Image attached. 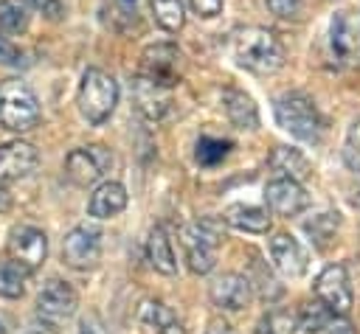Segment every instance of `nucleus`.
Segmentation results:
<instances>
[{
    "label": "nucleus",
    "instance_id": "f257e3e1",
    "mask_svg": "<svg viewBox=\"0 0 360 334\" xmlns=\"http://www.w3.org/2000/svg\"><path fill=\"white\" fill-rule=\"evenodd\" d=\"M233 56L236 65L256 73V76H270L276 70L284 67V48L276 39L273 31L262 28V25H250L242 28L233 36Z\"/></svg>",
    "mask_w": 360,
    "mask_h": 334
},
{
    "label": "nucleus",
    "instance_id": "f03ea898",
    "mask_svg": "<svg viewBox=\"0 0 360 334\" xmlns=\"http://www.w3.org/2000/svg\"><path fill=\"white\" fill-rule=\"evenodd\" d=\"M273 112H276V123L290 138H295L301 143H321L326 123H323L318 107L307 95H301V93H284L281 98H276Z\"/></svg>",
    "mask_w": 360,
    "mask_h": 334
},
{
    "label": "nucleus",
    "instance_id": "7ed1b4c3",
    "mask_svg": "<svg viewBox=\"0 0 360 334\" xmlns=\"http://www.w3.org/2000/svg\"><path fill=\"white\" fill-rule=\"evenodd\" d=\"M76 104H79V112L90 123H96V126L104 123L118 104V81L98 67H87L82 76V84H79Z\"/></svg>",
    "mask_w": 360,
    "mask_h": 334
},
{
    "label": "nucleus",
    "instance_id": "20e7f679",
    "mask_svg": "<svg viewBox=\"0 0 360 334\" xmlns=\"http://www.w3.org/2000/svg\"><path fill=\"white\" fill-rule=\"evenodd\" d=\"M0 123L11 132H28L39 123V101L25 81L6 79L0 84Z\"/></svg>",
    "mask_w": 360,
    "mask_h": 334
},
{
    "label": "nucleus",
    "instance_id": "39448f33",
    "mask_svg": "<svg viewBox=\"0 0 360 334\" xmlns=\"http://www.w3.org/2000/svg\"><path fill=\"white\" fill-rule=\"evenodd\" d=\"M180 244L186 253V264L194 275H205L217 264V247H219V233L211 219L191 222L180 227Z\"/></svg>",
    "mask_w": 360,
    "mask_h": 334
},
{
    "label": "nucleus",
    "instance_id": "423d86ee",
    "mask_svg": "<svg viewBox=\"0 0 360 334\" xmlns=\"http://www.w3.org/2000/svg\"><path fill=\"white\" fill-rule=\"evenodd\" d=\"M112 166V154L107 146H82V149H73L68 157H65V174L73 185L79 188H87V185H96Z\"/></svg>",
    "mask_w": 360,
    "mask_h": 334
},
{
    "label": "nucleus",
    "instance_id": "0eeeda50",
    "mask_svg": "<svg viewBox=\"0 0 360 334\" xmlns=\"http://www.w3.org/2000/svg\"><path fill=\"white\" fill-rule=\"evenodd\" d=\"M8 258L25 269L28 275L37 272L42 264H45V255H48V236L39 230V227H31V225H17L11 227L8 233Z\"/></svg>",
    "mask_w": 360,
    "mask_h": 334
},
{
    "label": "nucleus",
    "instance_id": "6e6552de",
    "mask_svg": "<svg viewBox=\"0 0 360 334\" xmlns=\"http://www.w3.org/2000/svg\"><path fill=\"white\" fill-rule=\"evenodd\" d=\"M315 298L332 312V314H340L346 317L352 312V283H349V275H346V267L343 264H329L321 269V275L315 278Z\"/></svg>",
    "mask_w": 360,
    "mask_h": 334
},
{
    "label": "nucleus",
    "instance_id": "1a4fd4ad",
    "mask_svg": "<svg viewBox=\"0 0 360 334\" xmlns=\"http://www.w3.org/2000/svg\"><path fill=\"white\" fill-rule=\"evenodd\" d=\"M329 48L340 65H360V11H338L332 17Z\"/></svg>",
    "mask_w": 360,
    "mask_h": 334
},
{
    "label": "nucleus",
    "instance_id": "9d476101",
    "mask_svg": "<svg viewBox=\"0 0 360 334\" xmlns=\"http://www.w3.org/2000/svg\"><path fill=\"white\" fill-rule=\"evenodd\" d=\"M101 258V230L90 225H76L62 241V261L73 269H90Z\"/></svg>",
    "mask_w": 360,
    "mask_h": 334
},
{
    "label": "nucleus",
    "instance_id": "9b49d317",
    "mask_svg": "<svg viewBox=\"0 0 360 334\" xmlns=\"http://www.w3.org/2000/svg\"><path fill=\"white\" fill-rule=\"evenodd\" d=\"M79 306V295L76 289L62 281V278H51L42 283L39 295H37V314L48 323H62L68 320Z\"/></svg>",
    "mask_w": 360,
    "mask_h": 334
},
{
    "label": "nucleus",
    "instance_id": "f8f14e48",
    "mask_svg": "<svg viewBox=\"0 0 360 334\" xmlns=\"http://www.w3.org/2000/svg\"><path fill=\"white\" fill-rule=\"evenodd\" d=\"M264 199H267V208L278 216H298L301 211L309 208V196L304 191V185L287 174H278L267 182L264 188Z\"/></svg>",
    "mask_w": 360,
    "mask_h": 334
},
{
    "label": "nucleus",
    "instance_id": "ddd939ff",
    "mask_svg": "<svg viewBox=\"0 0 360 334\" xmlns=\"http://www.w3.org/2000/svg\"><path fill=\"white\" fill-rule=\"evenodd\" d=\"M267 250H270V264H273V269H276L281 278L295 281V278H301V275L307 272V267H309L307 250H304L301 241H298L295 236H290V233H276V236L270 239Z\"/></svg>",
    "mask_w": 360,
    "mask_h": 334
},
{
    "label": "nucleus",
    "instance_id": "4468645a",
    "mask_svg": "<svg viewBox=\"0 0 360 334\" xmlns=\"http://www.w3.org/2000/svg\"><path fill=\"white\" fill-rule=\"evenodd\" d=\"M132 104L146 121H160L172 107V87L141 73L132 79Z\"/></svg>",
    "mask_w": 360,
    "mask_h": 334
},
{
    "label": "nucleus",
    "instance_id": "2eb2a0df",
    "mask_svg": "<svg viewBox=\"0 0 360 334\" xmlns=\"http://www.w3.org/2000/svg\"><path fill=\"white\" fill-rule=\"evenodd\" d=\"M211 303L225 309V312H239L250 303L253 298V289H250V278L248 275H239V272H222L219 278L211 281Z\"/></svg>",
    "mask_w": 360,
    "mask_h": 334
},
{
    "label": "nucleus",
    "instance_id": "dca6fc26",
    "mask_svg": "<svg viewBox=\"0 0 360 334\" xmlns=\"http://www.w3.org/2000/svg\"><path fill=\"white\" fill-rule=\"evenodd\" d=\"M177 67H180V51L172 42L149 45L141 53V73L166 87H172L177 81Z\"/></svg>",
    "mask_w": 360,
    "mask_h": 334
},
{
    "label": "nucleus",
    "instance_id": "f3484780",
    "mask_svg": "<svg viewBox=\"0 0 360 334\" xmlns=\"http://www.w3.org/2000/svg\"><path fill=\"white\" fill-rule=\"evenodd\" d=\"M39 163V152L28 140H8L0 146V180L14 182L28 177Z\"/></svg>",
    "mask_w": 360,
    "mask_h": 334
},
{
    "label": "nucleus",
    "instance_id": "a211bd4d",
    "mask_svg": "<svg viewBox=\"0 0 360 334\" xmlns=\"http://www.w3.org/2000/svg\"><path fill=\"white\" fill-rule=\"evenodd\" d=\"M138 328H141V334H183L180 320L160 300H143L141 303V309H138Z\"/></svg>",
    "mask_w": 360,
    "mask_h": 334
},
{
    "label": "nucleus",
    "instance_id": "6ab92c4d",
    "mask_svg": "<svg viewBox=\"0 0 360 334\" xmlns=\"http://www.w3.org/2000/svg\"><path fill=\"white\" fill-rule=\"evenodd\" d=\"M124 208H127V188L121 182H115V180L101 182L90 194V202H87V213L96 216V219H112Z\"/></svg>",
    "mask_w": 360,
    "mask_h": 334
},
{
    "label": "nucleus",
    "instance_id": "aec40b11",
    "mask_svg": "<svg viewBox=\"0 0 360 334\" xmlns=\"http://www.w3.org/2000/svg\"><path fill=\"white\" fill-rule=\"evenodd\" d=\"M225 222L242 233H267L270 230V211L250 202H233L225 208Z\"/></svg>",
    "mask_w": 360,
    "mask_h": 334
},
{
    "label": "nucleus",
    "instance_id": "412c9836",
    "mask_svg": "<svg viewBox=\"0 0 360 334\" xmlns=\"http://www.w3.org/2000/svg\"><path fill=\"white\" fill-rule=\"evenodd\" d=\"M222 107H225V115L228 121L236 126V129H256L259 126V109L253 104V98L242 90H225L222 93Z\"/></svg>",
    "mask_w": 360,
    "mask_h": 334
},
{
    "label": "nucleus",
    "instance_id": "4be33fe9",
    "mask_svg": "<svg viewBox=\"0 0 360 334\" xmlns=\"http://www.w3.org/2000/svg\"><path fill=\"white\" fill-rule=\"evenodd\" d=\"M146 261H149L152 269H158L160 275H174V272H177L172 239H169V233H166L160 225H155V227L149 230V239H146Z\"/></svg>",
    "mask_w": 360,
    "mask_h": 334
},
{
    "label": "nucleus",
    "instance_id": "5701e85b",
    "mask_svg": "<svg viewBox=\"0 0 360 334\" xmlns=\"http://www.w3.org/2000/svg\"><path fill=\"white\" fill-rule=\"evenodd\" d=\"M152 14L158 20V25L163 31H180L186 22V11H183V0H149Z\"/></svg>",
    "mask_w": 360,
    "mask_h": 334
},
{
    "label": "nucleus",
    "instance_id": "b1692460",
    "mask_svg": "<svg viewBox=\"0 0 360 334\" xmlns=\"http://www.w3.org/2000/svg\"><path fill=\"white\" fill-rule=\"evenodd\" d=\"M25 278L28 272L20 269L11 258L8 261H0V298H22L25 292Z\"/></svg>",
    "mask_w": 360,
    "mask_h": 334
},
{
    "label": "nucleus",
    "instance_id": "393cba45",
    "mask_svg": "<svg viewBox=\"0 0 360 334\" xmlns=\"http://www.w3.org/2000/svg\"><path fill=\"white\" fill-rule=\"evenodd\" d=\"M270 166H273L278 174H287V177H292V180H298V177H304V174L309 171L304 154H298L295 149H287V146L276 149V154L270 157Z\"/></svg>",
    "mask_w": 360,
    "mask_h": 334
},
{
    "label": "nucleus",
    "instance_id": "a878e982",
    "mask_svg": "<svg viewBox=\"0 0 360 334\" xmlns=\"http://www.w3.org/2000/svg\"><path fill=\"white\" fill-rule=\"evenodd\" d=\"M0 28L8 34H22L28 28V8L22 0H0Z\"/></svg>",
    "mask_w": 360,
    "mask_h": 334
},
{
    "label": "nucleus",
    "instance_id": "bb28decb",
    "mask_svg": "<svg viewBox=\"0 0 360 334\" xmlns=\"http://www.w3.org/2000/svg\"><path fill=\"white\" fill-rule=\"evenodd\" d=\"M231 146H233L231 140L202 135V138L197 140V152H194V157H197V163H200V166H217V163H222V160L228 157Z\"/></svg>",
    "mask_w": 360,
    "mask_h": 334
},
{
    "label": "nucleus",
    "instance_id": "cd10ccee",
    "mask_svg": "<svg viewBox=\"0 0 360 334\" xmlns=\"http://www.w3.org/2000/svg\"><path fill=\"white\" fill-rule=\"evenodd\" d=\"M338 225H340V213H338V211H323V213L312 216V222H307L304 227H307V233L315 239L318 247H326V241L335 239Z\"/></svg>",
    "mask_w": 360,
    "mask_h": 334
},
{
    "label": "nucleus",
    "instance_id": "c85d7f7f",
    "mask_svg": "<svg viewBox=\"0 0 360 334\" xmlns=\"http://www.w3.org/2000/svg\"><path fill=\"white\" fill-rule=\"evenodd\" d=\"M295 328H298V320H295L292 312H287V309H273V312H267V314L259 320L256 334H295Z\"/></svg>",
    "mask_w": 360,
    "mask_h": 334
},
{
    "label": "nucleus",
    "instance_id": "c756f323",
    "mask_svg": "<svg viewBox=\"0 0 360 334\" xmlns=\"http://www.w3.org/2000/svg\"><path fill=\"white\" fill-rule=\"evenodd\" d=\"M329 317H332V312L318 300V303H307L295 320H298V328H304L307 334H315V331H318Z\"/></svg>",
    "mask_w": 360,
    "mask_h": 334
},
{
    "label": "nucleus",
    "instance_id": "7c9ffc66",
    "mask_svg": "<svg viewBox=\"0 0 360 334\" xmlns=\"http://www.w3.org/2000/svg\"><path fill=\"white\" fill-rule=\"evenodd\" d=\"M343 163L360 174V118L349 126L346 140H343Z\"/></svg>",
    "mask_w": 360,
    "mask_h": 334
},
{
    "label": "nucleus",
    "instance_id": "2f4dec72",
    "mask_svg": "<svg viewBox=\"0 0 360 334\" xmlns=\"http://www.w3.org/2000/svg\"><path fill=\"white\" fill-rule=\"evenodd\" d=\"M31 6L45 17V20H62V14H65V6H62V0H31Z\"/></svg>",
    "mask_w": 360,
    "mask_h": 334
},
{
    "label": "nucleus",
    "instance_id": "473e14b6",
    "mask_svg": "<svg viewBox=\"0 0 360 334\" xmlns=\"http://www.w3.org/2000/svg\"><path fill=\"white\" fill-rule=\"evenodd\" d=\"M315 334H354V326L346 320V317H340V314H332Z\"/></svg>",
    "mask_w": 360,
    "mask_h": 334
},
{
    "label": "nucleus",
    "instance_id": "72a5a7b5",
    "mask_svg": "<svg viewBox=\"0 0 360 334\" xmlns=\"http://www.w3.org/2000/svg\"><path fill=\"white\" fill-rule=\"evenodd\" d=\"M301 6H304V0H267V8L276 14V17H295L298 11H301Z\"/></svg>",
    "mask_w": 360,
    "mask_h": 334
},
{
    "label": "nucleus",
    "instance_id": "f704fd0d",
    "mask_svg": "<svg viewBox=\"0 0 360 334\" xmlns=\"http://www.w3.org/2000/svg\"><path fill=\"white\" fill-rule=\"evenodd\" d=\"M79 334H107V326H104V320L96 312H87L79 320Z\"/></svg>",
    "mask_w": 360,
    "mask_h": 334
},
{
    "label": "nucleus",
    "instance_id": "c9c22d12",
    "mask_svg": "<svg viewBox=\"0 0 360 334\" xmlns=\"http://www.w3.org/2000/svg\"><path fill=\"white\" fill-rule=\"evenodd\" d=\"M188 6H191L194 14H200L205 20H211L222 11V0H188Z\"/></svg>",
    "mask_w": 360,
    "mask_h": 334
},
{
    "label": "nucleus",
    "instance_id": "e433bc0d",
    "mask_svg": "<svg viewBox=\"0 0 360 334\" xmlns=\"http://www.w3.org/2000/svg\"><path fill=\"white\" fill-rule=\"evenodd\" d=\"M0 65H20V51L6 36H0Z\"/></svg>",
    "mask_w": 360,
    "mask_h": 334
},
{
    "label": "nucleus",
    "instance_id": "4c0bfd02",
    "mask_svg": "<svg viewBox=\"0 0 360 334\" xmlns=\"http://www.w3.org/2000/svg\"><path fill=\"white\" fill-rule=\"evenodd\" d=\"M205 334H236V328L231 326V323H225V320H211L208 323V328H205Z\"/></svg>",
    "mask_w": 360,
    "mask_h": 334
},
{
    "label": "nucleus",
    "instance_id": "58836bf2",
    "mask_svg": "<svg viewBox=\"0 0 360 334\" xmlns=\"http://www.w3.org/2000/svg\"><path fill=\"white\" fill-rule=\"evenodd\" d=\"M0 334H6V326H3V323H0Z\"/></svg>",
    "mask_w": 360,
    "mask_h": 334
}]
</instances>
